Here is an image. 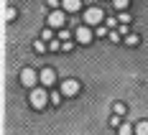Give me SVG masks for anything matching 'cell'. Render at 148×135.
Returning a JSON list of instances; mask_svg holds the SVG:
<instances>
[{
  "label": "cell",
  "mask_w": 148,
  "mask_h": 135,
  "mask_svg": "<svg viewBox=\"0 0 148 135\" xmlns=\"http://www.w3.org/2000/svg\"><path fill=\"white\" fill-rule=\"evenodd\" d=\"M46 5H49V8H54V10H59L61 0H46Z\"/></svg>",
  "instance_id": "24"
},
{
  "label": "cell",
  "mask_w": 148,
  "mask_h": 135,
  "mask_svg": "<svg viewBox=\"0 0 148 135\" xmlns=\"http://www.w3.org/2000/svg\"><path fill=\"white\" fill-rule=\"evenodd\" d=\"M140 44V36H138V33H128V36H125V46H138Z\"/></svg>",
  "instance_id": "11"
},
{
  "label": "cell",
  "mask_w": 148,
  "mask_h": 135,
  "mask_svg": "<svg viewBox=\"0 0 148 135\" xmlns=\"http://www.w3.org/2000/svg\"><path fill=\"white\" fill-rule=\"evenodd\" d=\"M118 135H135V125H130V122H123L118 127Z\"/></svg>",
  "instance_id": "9"
},
{
  "label": "cell",
  "mask_w": 148,
  "mask_h": 135,
  "mask_svg": "<svg viewBox=\"0 0 148 135\" xmlns=\"http://www.w3.org/2000/svg\"><path fill=\"white\" fill-rule=\"evenodd\" d=\"M15 18H18V10L15 8H5V23H13Z\"/></svg>",
  "instance_id": "13"
},
{
  "label": "cell",
  "mask_w": 148,
  "mask_h": 135,
  "mask_svg": "<svg viewBox=\"0 0 148 135\" xmlns=\"http://www.w3.org/2000/svg\"><path fill=\"white\" fill-rule=\"evenodd\" d=\"M112 112H115V115H120V117H123V115H125V112H128V107L123 105V102H115V105H112Z\"/></svg>",
  "instance_id": "15"
},
{
  "label": "cell",
  "mask_w": 148,
  "mask_h": 135,
  "mask_svg": "<svg viewBox=\"0 0 148 135\" xmlns=\"http://www.w3.org/2000/svg\"><path fill=\"white\" fill-rule=\"evenodd\" d=\"M95 36H100V38H105V36H110V28H97V31H95Z\"/></svg>",
  "instance_id": "23"
},
{
  "label": "cell",
  "mask_w": 148,
  "mask_h": 135,
  "mask_svg": "<svg viewBox=\"0 0 148 135\" xmlns=\"http://www.w3.org/2000/svg\"><path fill=\"white\" fill-rule=\"evenodd\" d=\"M56 38H59L61 44H64V41H69V38H72V31H69V28H59V36H56Z\"/></svg>",
  "instance_id": "14"
},
{
  "label": "cell",
  "mask_w": 148,
  "mask_h": 135,
  "mask_svg": "<svg viewBox=\"0 0 148 135\" xmlns=\"http://www.w3.org/2000/svg\"><path fill=\"white\" fill-rule=\"evenodd\" d=\"M110 125H112V127H120V125H123L120 115H115V112H112V117H110Z\"/></svg>",
  "instance_id": "22"
},
{
  "label": "cell",
  "mask_w": 148,
  "mask_h": 135,
  "mask_svg": "<svg viewBox=\"0 0 148 135\" xmlns=\"http://www.w3.org/2000/svg\"><path fill=\"white\" fill-rule=\"evenodd\" d=\"M59 89H61L64 97H77V94H79V82H77V79H64Z\"/></svg>",
  "instance_id": "6"
},
{
  "label": "cell",
  "mask_w": 148,
  "mask_h": 135,
  "mask_svg": "<svg viewBox=\"0 0 148 135\" xmlns=\"http://www.w3.org/2000/svg\"><path fill=\"white\" fill-rule=\"evenodd\" d=\"M49 51H61V41H59V38L49 41Z\"/></svg>",
  "instance_id": "19"
},
{
  "label": "cell",
  "mask_w": 148,
  "mask_h": 135,
  "mask_svg": "<svg viewBox=\"0 0 148 135\" xmlns=\"http://www.w3.org/2000/svg\"><path fill=\"white\" fill-rule=\"evenodd\" d=\"M38 74H41V84H44L46 89H49V87H54V84H56V72H54V69H51V66H46V69H41V72H38Z\"/></svg>",
  "instance_id": "7"
},
{
  "label": "cell",
  "mask_w": 148,
  "mask_h": 135,
  "mask_svg": "<svg viewBox=\"0 0 148 135\" xmlns=\"http://www.w3.org/2000/svg\"><path fill=\"white\" fill-rule=\"evenodd\" d=\"M118 20H120V23H125V26H130V20H133V15H130V13H125V10H123V13L118 15Z\"/></svg>",
  "instance_id": "18"
},
{
  "label": "cell",
  "mask_w": 148,
  "mask_h": 135,
  "mask_svg": "<svg viewBox=\"0 0 148 135\" xmlns=\"http://www.w3.org/2000/svg\"><path fill=\"white\" fill-rule=\"evenodd\" d=\"M28 100H31V107L33 110H46V105L51 102V92L46 89V87H33Z\"/></svg>",
  "instance_id": "1"
},
{
  "label": "cell",
  "mask_w": 148,
  "mask_h": 135,
  "mask_svg": "<svg viewBox=\"0 0 148 135\" xmlns=\"http://www.w3.org/2000/svg\"><path fill=\"white\" fill-rule=\"evenodd\" d=\"M46 23H49V28H64V26H66V13H64L61 8L59 10H51Z\"/></svg>",
  "instance_id": "4"
},
{
  "label": "cell",
  "mask_w": 148,
  "mask_h": 135,
  "mask_svg": "<svg viewBox=\"0 0 148 135\" xmlns=\"http://www.w3.org/2000/svg\"><path fill=\"white\" fill-rule=\"evenodd\" d=\"M112 5H115V8L120 10V13H123V10H125V8L130 5V0H112Z\"/></svg>",
  "instance_id": "17"
},
{
  "label": "cell",
  "mask_w": 148,
  "mask_h": 135,
  "mask_svg": "<svg viewBox=\"0 0 148 135\" xmlns=\"http://www.w3.org/2000/svg\"><path fill=\"white\" fill-rule=\"evenodd\" d=\"M61 97H64V94H61V89H59V92H51V105H59Z\"/></svg>",
  "instance_id": "21"
},
{
  "label": "cell",
  "mask_w": 148,
  "mask_h": 135,
  "mask_svg": "<svg viewBox=\"0 0 148 135\" xmlns=\"http://www.w3.org/2000/svg\"><path fill=\"white\" fill-rule=\"evenodd\" d=\"M135 135H148V120H140L135 125Z\"/></svg>",
  "instance_id": "12"
},
{
  "label": "cell",
  "mask_w": 148,
  "mask_h": 135,
  "mask_svg": "<svg viewBox=\"0 0 148 135\" xmlns=\"http://www.w3.org/2000/svg\"><path fill=\"white\" fill-rule=\"evenodd\" d=\"M41 82V74L36 72V69H31V66H26L23 72H21V84L23 87H28V89H33L36 84Z\"/></svg>",
  "instance_id": "2"
},
{
  "label": "cell",
  "mask_w": 148,
  "mask_h": 135,
  "mask_svg": "<svg viewBox=\"0 0 148 135\" xmlns=\"http://www.w3.org/2000/svg\"><path fill=\"white\" fill-rule=\"evenodd\" d=\"M72 48H74L72 41H64V44H61V51H72Z\"/></svg>",
  "instance_id": "25"
},
{
  "label": "cell",
  "mask_w": 148,
  "mask_h": 135,
  "mask_svg": "<svg viewBox=\"0 0 148 135\" xmlns=\"http://www.w3.org/2000/svg\"><path fill=\"white\" fill-rule=\"evenodd\" d=\"M74 38H77V44L87 46V44H92V38H95V33H92V28H89L87 23H84V26H79V28H74Z\"/></svg>",
  "instance_id": "3"
},
{
  "label": "cell",
  "mask_w": 148,
  "mask_h": 135,
  "mask_svg": "<svg viewBox=\"0 0 148 135\" xmlns=\"http://www.w3.org/2000/svg\"><path fill=\"white\" fill-rule=\"evenodd\" d=\"M102 18H105L102 8H87V10H84V23H87V26H100Z\"/></svg>",
  "instance_id": "5"
},
{
  "label": "cell",
  "mask_w": 148,
  "mask_h": 135,
  "mask_svg": "<svg viewBox=\"0 0 148 135\" xmlns=\"http://www.w3.org/2000/svg\"><path fill=\"white\" fill-rule=\"evenodd\" d=\"M41 38H44L46 44H49V41H54V38H56V36H54V28H44V33H41Z\"/></svg>",
  "instance_id": "16"
},
{
  "label": "cell",
  "mask_w": 148,
  "mask_h": 135,
  "mask_svg": "<svg viewBox=\"0 0 148 135\" xmlns=\"http://www.w3.org/2000/svg\"><path fill=\"white\" fill-rule=\"evenodd\" d=\"M33 51L36 54H44V51H49V44H46L44 38H38V41H33Z\"/></svg>",
  "instance_id": "10"
},
{
  "label": "cell",
  "mask_w": 148,
  "mask_h": 135,
  "mask_svg": "<svg viewBox=\"0 0 148 135\" xmlns=\"http://www.w3.org/2000/svg\"><path fill=\"white\" fill-rule=\"evenodd\" d=\"M120 38H123L120 31H110V41H112V44H120Z\"/></svg>",
  "instance_id": "20"
},
{
  "label": "cell",
  "mask_w": 148,
  "mask_h": 135,
  "mask_svg": "<svg viewBox=\"0 0 148 135\" xmlns=\"http://www.w3.org/2000/svg\"><path fill=\"white\" fill-rule=\"evenodd\" d=\"M61 8L66 13H77V10H82V0H61Z\"/></svg>",
  "instance_id": "8"
}]
</instances>
